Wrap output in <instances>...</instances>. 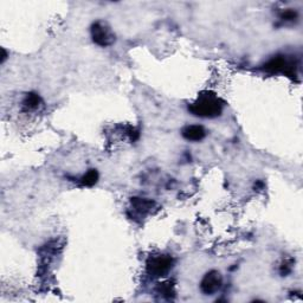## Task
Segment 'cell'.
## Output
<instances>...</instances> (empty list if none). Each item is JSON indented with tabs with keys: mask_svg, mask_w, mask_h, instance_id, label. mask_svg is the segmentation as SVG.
I'll list each match as a JSON object with an SVG mask.
<instances>
[{
	"mask_svg": "<svg viewBox=\"0 0 303 303\" xmlns=\"http://www.w3.org/2000/svg\"><path fill=\"white\" fill-rule=\"evenodd\" d=\"M224 103L215 92L204 91L198 96V99L189 107V110L193 115L205 119H213L220 116L223 111Z\"/></svg>",
	"mask_w": 303,
	"mask_h": 303,
	"instance_id": "1",
	"label": "cell"
},
{
	"mask_svg": "<svg viewBox=\"0 0 303 303\" xmlns=\"http://www.w3.org/2000/svg\"><path fill=\"white\" fill-rule=\"evenodd\" d=\"M174 265V259L168 255H158L152 256L148 258L146 263L147 274L152 277H163L166 276L172 270Z\"/></svg>",
	"mask_w": 303,
	"mask_h": 303,
	"instance_id": "2",
	"label": "cell"
},
{
	"mask_svg": "<svg viewBox=\"0 0 303 303\" xmlns=\"http://www.w3.org/2000/svg\"><path fill=\"white\" fill-rule=\"evenodd\" d=\"M92 42L102 48L110 46L115 43V34L112 33L110 28L103 22H96L91 25L90 28Z\"/></svg>",
	"mask_w": 303,
	"mask_h": 303,
	"instance_id": "3",
	"label": "cell"
},
{
	"mask_svg": "<svg viewBox=\"0 0 303 303\" xmlns=\"http://www.w3.org/2000/svg\"><path fill=\"white\" fill-rule=\"evenodd\" d=\"M223 285V277L217 270H211L205 274L200 282V290L204 295H213Z\"/></svg>",
	"mask_w": 303,
	"mask_h": 303,
	"instance_id": "4",
	"label": "cell"
},
{
	"mask_svg": "<svg viewBox=\"0 0 303 303\" xmlns=\"http://www.w3.org/2000/svg\"><path fill=\"white\" fill-rule=\"evenodd\" d=\"M264 69L268 73H283L288 76L294 75V63L293 60L287 59L283 56H276L273 59H270L267 64L264 65Z\"/></svg>",
	"mask_w": 303,
	"mask_h": 303,
	"instance_id": "5",
	"label": "cell"
},
{
	"mask_svg": "<svg viewBox=\"0 0 303 303\" xmlns=\"http://www.w3.org/2000/svg\"><path fill=\"white\" fill-rule=\"evenodd\" d=\"M184 138L189 141H201L203 138L206 137V131L204 129L203 126L199 125H191V126H186L181 132Z\"/></svg>",
	"mask_w": 303,
	"mask_h": 303,
	"instance_id": "6",
	"label": "cell"
},
{
	"mask_svg": "<svg viewBox=\"0 0 303 303\" xmlns=\"http://www.w3.org/2000/svg\"><path fill=\"white\" fill-rule=\"evenodd\" d=\"M131 203H132V206L134 207L138 213L149 212L152 207L154 206V201L149 200V199H146V198H132Z\"/></svg>",
	"mask_w": 303,
	"mask_h": 303,
	"instance_id": "7",
	"label": "cell"
},
{
	"mask_svg": "<svg viewBox=\"0 0 303 303\" xmlns=\"http://www.w3.org/2000/svg\"><path fill=\"white\" fill-rule=\"evenodd\" d=\"M97 180H99V172H97L96 169H89V171L81 178V185H82V186L90 187L94 186V185L97 183Z\"/></svg>",
	"mask_w": 303,
	"mask_h": 303,
	"instance_id": "8",
	"label": "cell"
},
{
	"mask_svg": "<svg viewBox=\"0 0 303 303\" xmlns=\"http://www.w3.org/2000/svg\"><path fill=\"white\" fill-rule=\"evenodd\" d=\"M158 290L161 295L167 297V299H171V297L174 296L175 294L174 285H173L172 282H164V283H160L158 287Z\"/></svg>",
	"mask_w": 303,
	"mask_h": 303,
	"instance_id": "9",
	"label": "cell"
},
{
	"mask_svg": "<svg viewBox=\"0 0 303 303\" xmlns=\"http://www.w3.org/2000/svg\"><path fill=\"white\" fill-rule=\"evenodd\" d=\"M40 103V97L37 94L30 92L27 95V99L24 101V106L28 109H36Z\"/></svg>",
	"mask_w": 303,
	"mask_h": 303,
	"instance_id": "10",
	"label": "cell"
},
{
	"mask_svg": "<svg viewBox=\"0 0 303 303\" xmlns=\"http://www.w3.org/2000/svg\"><path fill=\"white\" fill-rule=\"evenodd\" d=\"M297 17V13L295 12V11H291V10H288L285 11V12L282 14V18L285 19V20H293V19H296Z\"/></svg>",
	"mask_w": 303,
	"mask_h": 303,
	"instance_id": "11",
	"label": "cell"
},
{
	"mask_svg": "<svg viewBox=\"0 0 303 303\" xmlns=\"http://www.w3.org/2000/svg\"><path fill=\"white\" fill-rule=\"evenodd\" d=\"M5 59H6V51L2 49V58H1V63L5 62Z\"/></svg>",
	"mask_w": 303,
	"mask_h": 303,
	"instance_id": "12",
	"label": "cell"
}]
</instances>
